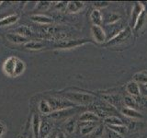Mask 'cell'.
Listing matches in <instances>:
<instances>
[{"mask_svg": "<svg viewBox=\"0 0 147 138\" xmlns=\"http://www.w3.org/2000/svg\"><path fill=\"white\" fill-rule=\"evenodd\" d=\"M63 98H65L69 101L73 103H89L94 99L93 96L86 93H81V92H68V93L63 94Z\"/></svg>", "mask_w": 147, "mask_h": 138, "instance_id": "1", "label": "cell"}, {"mask_svg": "<svg viewBox=\"0 0 147 138\" xmlns=\"http://www.w3.org/2000/svg\"><path fill=\"white\" fill-rule=\"evenodd\" d=\"M51 106L52 112H56V110L68 109V108H75L76 104L69 101L66 99H56V98H49L46 99Z\"/></svg>", "mask_w": 147, "mask_h": 138, "instance_id": "2", "label": "cell"}, {"mask_svg": "<svg viewBox=\"0 0 147 138\" xmlns=\"http://www.w3.org/2000/svg\"><path fill=\"white\" fill-rule=\"evenodd\" d=\"M18 60V58L16 56H10L4 62L2 69H3V72L5 73V75L9 77H14Z\"/></svg>", "mask_w": 147, "mask_h": 138, "instance_id": "3", "label": "cell"}, {"mask_svg": "<svg viewBox=\"0 0 147 138\" xmlns=\"http://www.w3.org/2000/svg\"><path fill=\"white\" fill-rule=\"evenodd\" d=\"M76 112V110L74 108H68V109H63L56 110V112H51L49 115H47V117L53 120H61V119H65L69 117L70 115L74 114Z\"/></svg>", "mask_w": 147, "mask_h": 138, "instance_id": "4", "label": "cell"}, {"mask_svg": "<svg viewBox=\"0 0 147 138\" xmlns=\"http://www.w3.org/2000/svg\"><path fill=\"white\" fill-rule=\"evenodd\" d=\"M91 33H92V36H93L94 40L96 41V43H102L105 41V40H106L105 32L100 26H96V25L92 26Z\"/></svg>", "mask_w": 147, "mask_h": 138, "instance_id": "5", "label": "cell"}, {"mask_svg": "<svg viewBox=\"0 0 147 138\" xmlns=\"http://www.w3.org/2000/svg\"><path fill=\"white\" fill-rule=\"evenodd\" d=\"M86 43H87L86 40H75V41H63L57 45H55V47L59 49H70Z\"/></svg>", "mask_w": 147, "mask_h": 138, "instance_id": "6", "label": "cell"}, {"mask_svg": "<svg viewBox=\"0 0 147 138\" xmlns=\"http://www.w3.org/2000/svg\"><path fill=\"white\" fill-rule=\"evenodd\" d=\"M131 35V30L130 29H126L123 31L119 32V33L115 37L114 39H112L110 41H109L108 45H116L117 43L119 44L121 43H124L127 39H129V37Z\"/></svg>", "mask_w": 147, "mask_h": 138, "instance_id": "7", "label": "cell"}, {"mask_svg": "<svg viewBox=\"0 0 147 138\" xmlns=\"http://www.w3.org/2000/svg\"><path fill=\"white\" fill-rule=\"evenodd\" d=\"M51 131H52V123L48 120H41L40 126V133L39 138H46L49 136Z\"/></svg>", "mask_w": 147, "mask_h": 138, "instance_id": "8", "label": "cell"}, {"mask_svg": "<svg viewBox=\"0 0 147 138\" xmlns=\"http://www.w3.org/2000/svg\"><path fill=\"white\" fill-rule=\"evenodd\" d=\"M144 11V7H142V4L139 3H136L134 7H133V10H132V14H131V27L134 28L135 24L139 18L140 15L142 14V12Z\"/></svg>", "mask_w": 147, "mask_h": 138, "instance_id": "9", "label": "cell"}, {"mask_svg": "<svg viewBox=\"0 0 147 138\" xmlns=\"http://www.w3.org/2000/svg\"><path fill=\"white\" fill-rule=\"evenodd\" d=\"M7 39L12 43L16 44H21V43H27L29 41V39L26 37H23L18 33H7Z\"/></svg>", "mask_w": 147, "mask_h": 138, "instance_id": "10", "label": "cell"}, {"mask_svg": "<svg viewBox=\"0 0 147 138\" xmlns=\"http://www.w3.org/2000/svg\"><path fill=\"white\" fill-rule=\"evenodd\" d=\"M98 120H99V118L98 115L94 112H84L79 117L80 122H98Z\"/></svg>", "mask_w": 147, "mask_h": 138, "instance_id": "11", "label": "cell"}, {"mask_svg": "<svg viewBox=\"0 0 147 138\" xmlns=\"http://www.w3.org/2000/svg\"><path fill=\"white\" fill-rule=\"evenodd\" d=\"M40 121L41 120L38 114H33V117H32V135H33L34 138H39Z\"/></svg>", "mask_w": 147, "mask_h": 138, "instance_id": "12", "label": "cell"}, {"mask_svg": "<svg viewBox=\"0 0 147 138\" xmlns=\"http://www.w3.org/2000/svg\"><path fill=\"white\" fill-rule=\"evenodd\" d=\"M96 127V122H80V133L83 135H86L93 132Z\"/></svg>", "mask_w": 147, "mask_h": 138, "instance_id": "13", "label": "cell"}, {"mask_svg": "<svg viewBox=\"0 0 147 138\" xmlns=\"http://www.w3.org/2000/svg\"><path fill=\"white\" fill-rule=\"evenodd\" d=\"M126 89L129 92V94H131V97H137L140 95V87L139 85L137 84L135 81H131V82H129L127 84L126 87Z\"/></svg>", "mask_w": 147, "mask_h": 138, "instance_id": "14", "label": "cell"}, {"mask_svg": "<svg viewBox=\"0 0 147 138\" xmlns=\"http://www.w3.org/2000/svg\"><path fill=\"white\" fill-rule=\"evenodd\" d=\"M85 4L83 2H79V1H71L68 2L67 5V11L70 13H76L78 11H80L81 9L84 7Z\"/></svg>", "mask_w": 147, "mask_h": 138, "instance_id": "15", "label": "cell"}, {"mask_svg": "<svg viewBox=\"0 0 147 138\" xmlns=\"http://www.w3.org/2000/svg\"><path fill=\"white\" fill-rule=\"evenodd\" d=\"M18 20V16L17 14H13V15H9L7 17H5L0 20V27L9 26L16 23Z\"/></svg>", "mask_w": 147, "mask_h": 138, "instance_id": "16", "label": "cell"}, {"mask_svg": "<svg viewBox=\"0 0 147 138\" xmlns=\"http://www.w3.org/2000/svg\"><path fill=\"white\" fill-rule=\"evenodd\" d=\"M90 18H91V21L94 23V25H96V26H100L101 23L103 21V17L101 15L100 11L98 10V9H95V10L91 12Z\"/></svg>", "mask_w": 147, "mask_h": 138, "instance_id": "17", "label": "cell"}, {"mask_svg": "<svg viewBox=\"0 0 147 138\" xmlns=\"http://www.w3.org/2000/svg\"><path fill=\"white\" fill-rule=\"evenodd\" d=\"M30 20L37 23H40V24H50L53 22L52 18L44 15H33L30 17Z\"/></svg>", "mask_w": 147, "mask_h": 138, "instance_id": "18", "label": "cell"}, {"mask_svg": "<svg viewBox=\"0 0 147 138\" xmlns=\"http://www.w3.org/2000/svg\"><path fill=\"white\" fill-rule=\"evenodd\" d=\"M24 46L27 49L36 51V50H41L42 48H44V43L38 41H29L27 43L24 44Z\"/></svg>", "mask_w": 147, "mask_h": 138, "instance_id": "19", "label": "cell"}, {"mask_svg": "<svg viewBox=\"0 0 147 138\" xmlns=\"http://www.w3.org/2000/svg\"><path fill=\"white\" fill-rule=\"evenodd\" d=\"M39 110L40 112L42 113L43 115H49L52 112V109H51V106L48 103V101L46 99H42L40 101L39 104Z\"/></svg>", "mask_w": 147, "mask_h": 138, "instance_id": "20", "label": "cell"}, {"mask_svg": "<svg viewBox=\"0 0 147 138\" xmlns=\"http://www.w3.org/2000/svg\"><path fill=\"white\" fill-rule=\"evenodd\" d=\"M15 31L18 34H20L23 37H26V38L32 35V30L30 29L29 27L25 26V25H22V26H20L18 28H17V29L15 30Z\"/></svg>", "mask_w": 147, "mask_h": 138, "instance_id": "21", "label": "cell"}, {"mask_svg": "<svg viewBox=\"0 0 147 138\" xmlns=\"http://www.w3.org/2000/svg\"><path fill=\"white\" fill-rule=\"evenodd\" d=\"M26 69V64L24 63V61H22L21 59L18 58V63H17V66H16V70H15V74H14V77H18L20 75H22L24 73Z\"/></svg>", "mask_w": 147, "mask_h": 138, "instance_id": "22", "label": "cell"}, {"mask_svg": "<svg viewBox=\"0 0 147 138\" xmlns=\"http://www.w3.org/2000/svg\"><path fill=\"white\" fill-rule=\"evenodd\" d=\"M121 112L124 114V115H126V116L128 117H130V118H135V119H140L142 118V115L136 112L135 110H133V109H130V108H125V109H123L121 110Z\"/></svg>", "mask_w": 147, "mask_h": 138, "instance_id": "23", "label": "cell"}, {"mask_svg": "<svg viewBox=\"0 0 147 138\" xmlns=\"http://www.w3.org/2000/svg\"><path fill=\"white\" fill-rule=\"evenodd\" d=\"M76 125V118H71V119H69L68 121L65 122L64 128H65V130H66L67 133H72L75 132Z\"/></svg>", "mask_w": 147, "mask_h": 138, "instance_id": "24", "label": "cell"}, {"mask_svg": "<svg viewBox=\"0 0 147 138\" xmlns=\"http://www.w3.org/2000/svg\"><path fill=\"white\" fill-rule=\"evenodd\" d=\"M105 122L109 125H122V122L121 119L115 116H109L105 119Z\"/></svg>", "mask_w": 147, "mask_h": 138, "instance_id": "25", "label": "cell"}, {"mask_svg": "<svg viewBox=\"0 0 147 138\" xmlns=\"http://www.w3.org/2000/svg\"><path fill=\"white\" fill-rule=\"evenodd\" d=\"M109 128L113 130L114 132H116L117 133H119V135H125L127 133L128 129L127 127L123 126V125H109Z\"/></svg>", "mask_w": 147, "mask_h": 138, "instance_id": "26", "label": "cell"}, {"mask_svg": "<svg viewBox=\"0 0 147 138\" xmlns=\"http://www.w3.org/2000/svg\"><path fill=\"white\" fill-rule=\"evenodd\" d=\"M103 130H104V127L102 125H99V126H96L94 131L90 133V137L91 138H99L100 136H102L103 135Z\"/></svg>", "mask_w": 147, "mask_h": 138, "instance_id": "27", "label": "cell"}, {"mask_svg": "<svg viewBox=\"0 0 147 138\" xmlns=\"http://www.w3.org/2000/svg\"><path fill=\"white\" fill-rule=\"evenodd\" d=\"M124 102H125L127 107H129L130 109H133L136 107L137 105V102L134 98H132L131 96H129V97H125V99H124Z\"/></svg>", "mask_w": 147, "mask_h": 138, "instance_id": "28", "label": "cell"}, {"mask_svg": "<svg viewBox=\"0 0 147 138\" xmlns=\"http://www.w3.org/2000/svg\"><path fill=\"white\" fill-rule=\"evenodd\" d=\"M51 6V2H44V1H40L37 3L36 5V8L40 11H46Z\"/></svg>", "mask_w": 147, "mask_h": 138, "instance_id": "29", "label": "cell"}, {"mask_svg": "<svg viewBox=\"0 0 147 138\" xmlns=\"http://www.w3.org/2000/svg\"><path fill=\"white\" fill-rule=\"evenodd\" d=\"M134 80L140 82V83H142V84L147 85V75H145V74H144V73L136 74V75L134 76Z\"/></svg>", "mask_w": 147, "mask_h": 138, "instance_id": "30", "label": "cell"}, {"mask_svg": "<svg viewBox=\"0 0 147 138\" xmlns=\"http://www.w3.org/2000/svg\"><path fill=\"white\" fill-rule=\"evenodd\" d=\"M106 135L108 138H121V135L109 128H106Z\"/></svg>", "mask_w": 147, "mask_h": 138, "instance_id": "31", "label": "cell"}, {"mask_svg": "<svg viewBox=\"0 0 147 138\" xmlns=\"http://www.w3.org/2000/svg\"><path fill=\"white\" fill-rule=\"evenodd\" d=\"M105 99H106V100L109 101V102H110L113 105H115L114 102L118 103L119 101V97H117V96H115V97H113V96H107V97H105Z\"/></svg>", "mask_w": 147, "mask_h": 138, "instance_id": "32", "label": "cell"}, {"mask_svg": "<svg viewBox=\"0 0 147 138\" xmlns=\"http://www.w3.org/2000/svg\"><path fill=\"white\" fill-rule=\"evenodd\" d=\"M119 18V16L117 15V14L115 13H111L110 15L109 16V18H108V23H113V22H116L118 20Z\"/></svg>", "mask_w": 147, "mask_h": 138, "instance_id": "33", "label": "cell"}, {"mask_svg": "<svg viewBox=\"0 0 147 138\" xmlns=\"http://www.w3.org/2000/svg\"><path fill=\"white\" fill-rule=\"evenodd\" d=\"M67 5H68V2H59L55 5V7L59 9V10H63V9L67 8Z\"/></svg>", "mask_w": 147, "mask_h": 138, "instance_id": "34", "label": "cell"}, {"mask_svg": "<svg viewBox=\"0 0 147 138\" xmlns=\"http://www.w3.org/2000/svg\"><path fill=\"white\" fill-rule=\"evenodd\" d=\"M6 132H7L6 125H5L3 122L0 121V138H2L4 136V135L6 133Z\"/></svg>", "mask_w": 147, "mask_h": 138, "instance_id": "35", "label": "cell"}, {"mask_svg": "<svg viewBox=\"0 0 147 138\" xmlns=\"http://www.w3.org/2000/svg\"><path fill=\"white\" fill-rule=\"evenodd\" d=\"M109 6V2H96L95 3V7H104Z\"/></svg>", "mask_w": 147, "mask_h": 138, "instance_id": "36", "label": "cell"}, {"mask_svg": "<svg viewBox=\"0 0 147 138\" xmlns=\"http://www.w3.org/2000/svg\"><path fill=\"white\" fill-rule=\"evenodd\" d=\"M56 138H66V137H65V135H64L63 133L60 132V133H58L57 135H56Z\"/></svg>", "mask_w": 147, "mask_h": 138, "instance_id": "37", "label": "cell"}, {"mask_svg": "<svg viewBox=\"0 0 147 138\" xmlns=\"http://www.w3.org/2000/svg\"><path fill=\"white\" fill-rule=\"evenodd\" d=\"M27 138H34V136H33V135H30L27 136Z\"/></svg>", "mask_w": 147, "mask_h": 138, "instance_id": "38", "label": "cell"}, {"mask_svg": "<svg viewBox=\"0 0 147 138\" xmlns=\"http://www.w3.org/2000/svg\"><path fill=\"white\" fill-rule=\"evenodd\" d=\"M146 104H147V99H146Z\"/></svg>", "mask_w": 147, "mask_h": 138, "instance_id": "39", "label": "cell"}, {"mask_svg": "<svg viewBox=\"0 0 147 138\" xmlns=\"http://www.w3.org/2000/svg\"><path fill=\"white\" fill-rule=\"evenodd\" d=\"M145 73H146V75H147V71H146V72H145Z\"/></svg>", "mask_w": 147, "mask_h": 138, "instance_id": "40", "label": "cell"}, {"mask_svg": "<svg viewBox=\"0 0 147 138\" xmlns=\"http://www.w3.org/2000/svg\"><path fill=\"white\" fill-rule=\"evenodd\" d=\"M21 138H22V137H21Z\"/></svg>", "mask_w": 147, "mask_h": 138, "instance_id": "41", "label": "cell"}]
</instances>
